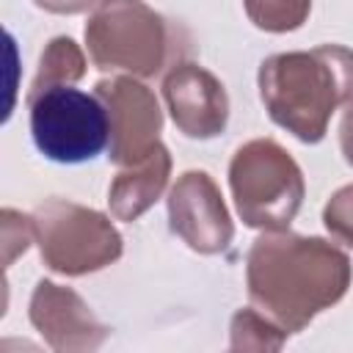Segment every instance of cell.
<instances>
[{
  "instance_id": "9",
  "label": "cell",
  "mask_w": 353,
  "mask_h": 353,
  "mask_svg": "<svg viewBox=\"0 0 353 353\" xmlns=\"http://www.w3.org/2000/svg\"><path fill=\"white\" fill-rule=\"evenodd\" d=\"M28 317L39 336L58 353H91L102 347L110 328L69 287L41 279L30 295Z\"/></svg>"
},
{
  "instance_id": "8",
  "label": "cell",
  "mask_w": 353,
  "mask_h": 353,
  "mask_svg": "<svg viewBox=\"0 0 353 353\" xmlns=\"http://www.w3.org/2000/svg\"><path fill=\"white\" fill-rule=\"evenodd\" d=\"M168 226L196 254H223L234 226L223 196L207 171H185L168 190Z\"/></svg>"
},
{
  "instance_id": "13",
  "label": "cell",
  "mask_w": 353,
  "mask_h": 353,
  "mask_svg": "<svg viewBox=\"0 0 353 353\" xmlns=\"http://www.w3.org/2000/svg\"><path fill=\"white\" fill-rule=\"evenodd\" d=\"M232 350H279L287 342V331L259 309H240L229 325Z\"/></svg>"
},
{
  "instance_id": "17",
  "label": "cell",
  "mask_w": 353,
  "mask_h": 353,
  "mask_svg": "<svg viewBox=\"0 0 353 353\" xmlns=\"http://www.w3.org/2000/svg\"><path fill=\"white\" fill-rule=\"evenodd\" d=\"M39 8L50 11V14H83L88 8H94L99 0H33Z\"/></svg>"
},
{
  "instance_id": "10",
  "label": "cell",
  "mask_w": 353,
  "mask_h": 353,
  "mask_svg": "<svg viewBox=\"0 0 353 353\" xmlns=\"http://www.w3.org/2000/svg\"><path fill=\"white\" fill-rule=\"evenodd\" d=\"M163 97L182 135L207 141L226 130L229 121L226 88L204 66L190 61H176L163 80Z\"/></svg>"
},
{
  "instance_id": "5",
  "label": "cell",
  "mask_w": 353,
  "mask_h": 353,
  "mask_svg": "<svg viewBox=\"0 0 353 353\" xmlns=\"http://www.w3.org/2000/svg\"><path fill=\"white\" fill-rule=\"evenodd\" d=\"M33 226L44 265L61 276L97 273L124 251V240L108 215L66 199L39 204L33 210Z\"/></svg>"
},
{
  "instance_id": "7",
  "label": "cell",
  "mask_w": 353,
  "mask_h": 353,
  "mask_svg": "<svg viewBox=\"0 0 353 353\" xmlns=\"http://www.w3.org/2000/svg\"><path fill=\"white\" fill-rule=\"evenodd\" d=\"M94 94L108 113V157L116 165H132L160 143L163 110L149 85L135 77L99 80Z\"/></svg>"
},
{
  "instance_id": "1",
  "label": "cell",
  "mask_w": 353,
  "mask_h": 353,
  "mask_svg": "<svg viewBox=\"0 0 353 353\" xmlns=\"http://www.w3.org/2000/svg\"><path fill=\"white\" fill-rule=\"evenodd\" d=\"M353 270L345 251L323 237L287 229L262 232L245 256V287L254 309L287 334L303 331L320 312L339 303Z\"/></svg>"
},
{
  "instance_id": "4",
  "label": "cell",
  "mask_w": 353,
  "mask_h": 353,
  "mask_svg": "<svg viewBox=\"0 0 353 353\" xmlns=\"http://www.w3.org/2000/svg\"><path fill=\"white\" fill-rule=\"evenodd\" d=\"M229 188L240 221L262 232L287 229L306 193L301 165L273 138H254L234 152Z\"/></svg>"
},
{
  "instance_id": "2",
  "label": "cell",
  "mask_w": 353,
  "mask_h": 353,
  "mask_svg": "<svg viewBox=\"0 0 353 353\" xmlns=\"http://www.w3.org/2000/svg\"><path fill=\"white\" fill-rule=\"evenodd\" d=\"M259 97L268 116L303 143L325 138L331 116L353 99V50L320 44L262 61Z\"/></svg>"
},
{
  "instance_id": "18",
  "label": "cell",
  "mask_w": 353,
  "mask_h": 353,
  "mask_svg": "<svg viewBox=\"0 0 353 353\" xmlns=\"http://www.w3.org/2000/svg\"><path fill=\"white\" fill-rule=\"evenodd\" d=\"M339 149L347 160V165H353V99L345 105L342 110V121H339Z\"/></svg>"
},
{
  "instance_id": "16",
  "label": "cell",
  "mask_w": 353,
  "mask_h": 353,
  "mask_svg": "<svg viewBox=\"0 0 353 353\" xmlns=\"http://www.w3.org/2000/svg\"><path fill=\"white\" fill-rule=\"evenodd\" d=\"M323 223L336 243L353 248V185L339 188L328 199L323 207Z\"/></svg>"
},
{
  "instance_id": "12",
  "label": "cell",
  "mask_w": 353,
  "mask_h": 353,
  "mask_svg": "<svg viewBox=\"0 0 353 353\" xmlns=\"http://www.w3.org/2000/svg\"><path fill=\"white\" fill-rule=\"evenodd\" d=\"M85 74V55L69 36H55L39 61V72L33 77V85L28 97H36L55 85H72Z\"/></svg>"
},
{
  "instance_id": "3",
  "label": "cell",
  "mask_w": 353,
  "mask_h": 353,
  "mask_svg": "<svg viewBox=\"0 0 353 353\" xmlns=\"http://www.w3.org/2000/svg\"><path fill=\"white\" fill-rule=\"evenodd\" d=\"M85 47L97 69L132 77H154L182 52L176 28L143 0H99L85 22Z\"/></svg>"
},
{
  "instance_id": "11",
  "label": "cell",
  "mask_w": 353,
  "mask_h": 353,
  "mask_svg": "<svg viewBox=\"0 0 353 353\" xmlns=\"http://www.w3.org/2000/svg\"><path fill=\"white\" fill-rule=\"evenodd\" d=\"M171 174V154L157 143L146 157L124 165L108 188V207L116 221H138L165 190Z\"/></svg>"
},
{
  "instance_id": "6",
  "label": "cell",
  "mask_w": 353,
  "mask_h": 353,
  "mask_svg": "<svg viewBox=\"0 0 353 353\" xmlns=\"http://www.w3.org/2000/svg\"><path fill=\"white\" fill-rule=\"evenodd\" d=\"M28 108L33 143L52 163H85L108 146V113L97 94L55 85L28 97Z\"/></svg>"
},
{
  "instance_id": "14",
  "label": "cell",
  "mask_w": 353,
  "mask_h": 353,
  "mask_svg": "<svg viewBox=\"0 0 353 353\" xmlns=\"http://www.w3.org/2000/svg\"><path fill=\"white\" fill-rule=\"evenodd\" d=\"M243 8L259 30L290 33L306 22L312 0H243Z\"/></svg>"
},
{
  "instance_id": "15",
  "label": "cell",
  "mask_w": 353,
  "mask_h": 353,
  "mask_svg": "<svg viewBox=\"0 0 353 353\" xmlns=\"http://www.w3.org/2000/svg\"><path fill=\"white\" fill-rule=\"evenodd\" d=\"M36 240L33 215H22L17 210L0 212V243H3V265L8 268L19 254L28 251V245Z\"/></svg>"
}]
</instances>
